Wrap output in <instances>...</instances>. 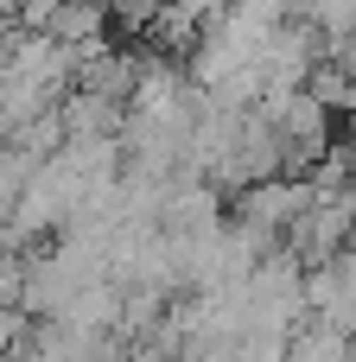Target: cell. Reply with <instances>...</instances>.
Instances as JSON below:
<instances>
[{"label": "cell", "mask_w": 356, "mask_h": 362, "mask_svg": "<svg viewBox=\"0 0 356 362\" xmlns=\"http://www.w3.org/2000/svg\"><path fill=\"white\" fill-rule=\"evenodd\" d=\"M32 350H38L45 362H108V350H115V331L76 325V318H45Z\"/></svg>", "instance_id": "1"}, {"label": "cell", "mask_w": 356, "mask_h": 362, "mask_svg": "<svg viewBox=\"0 0 356 362\" xmlns=\"http://www.w3.org/2000/svg\"><path fill=\"white\" fill-rule=\"evenodd\" d=\"M350 331H338V325H312V331H293V344H287V362H350Z\"/></svg>", "instance_id": "2"}, {"label": "cell", "mask_w": 356, "mask_h": 362, "mask_svg": "<svg viewBox=\"0 0 356 362\" xmlns=\"http://www.w3.org/2000/svg\"><path fill=\"white\" fill-rule=\"evenodd\" d=\"M19 318H25L19 312V261L0 255V356L19 344Z\"/></svg>", "instance_id": "3"}, {"label": "cell", "mask_w": 356, "mask_h": 362, "mask_svg": "<svg viewBox=\"0 0 356 362\" xmlns=\"http://www.w3.org/2000/svg\"><path fill=\"white\" fill-rule=\"evenodd\" d=\"M57 6H70V0H19V19H25V32H45Z\"/></svg>", "instance_id": "4"}, {"label": "cell", "mask_w": 356, "mask_h": 362, "mask_svg": "<svg viewBox=\"0 0 356 362\" xmlns=\"http://www.w3.org/2000/svg\"><path fill=\"white\" fill-rule=\"evenodd\" d=\"M0 362H45V356H38V350H6Z\"/></svg>", "instance_id": "5"}]
</instances>
